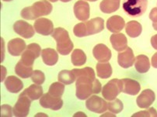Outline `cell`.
I'll list each match as a JSON object with an SVG mask.
<instances>
[{"instance_id":"32","label":"cell","mask_w":157,"mask_h":117,"mask_svg":"<svg viewBox=\"0 0 157 117\" xmlns=\"http://www.w3.org/2000/svg\"><path fill=\"white\" fill-rule=\"evenodd\" d=\"M124 109V105L123 102L118 99H115L112 100L108 103V109L110 111V112L114 114H117L121 112Z\"/></svg>"},{"instance_id":"2","label":"cell","mask_w":157,"mask_h":117,"mask_svg":"<svg viewBox=\"0 0 157 117\" xmlns=\"http://www.w3.org/2000/svg\"><path fill=\"white\" fill-rule=\"evenodd\" d=\"M104 20L100 17H97L87 21L86 23H80L74 27V35L77 37H83L86 36L99 34L104 30Z\"/></svg>"},{"instance_id":"42","label":"cell","mask_w":157,"mask_h":117,"mask_svg":"<svg viewBox=\"0 0 157 117\" xmlns=\"http://www.w3.org/2000/svg\"><path fill=\"white\" fill-rule=\"evenodd\" d=\"M152 27H153V28L155 29V30H157V23H153V24H152Z\"/></svg>"},{"instance_id":"36","label":"cell","mask_w":157,"mask_h":117,"mask_svg":"<svg viewBox=\"0 0 157 117\" xmlns=\"http://www.w3.org/2000/svg\"><path fill=\"white\" fill-rule=\"evenodd\" d=\"M149 19L153 23H157V8H153L149 13Z\"/></svg>"},{"instance_id":"40","label":"cell","mask_w":157,"mask_h":117,"mask_svg":"<svg viewBox=\"0 0 157 117\" xmlns=\"http://www.w3.org/2000/svg\"><path fill=\"white\" fill-rule=\"evenodd\" d=\"M1 41H2V58H1V61H3L4 60V40L1 38Z\"/></svg>"},{"instance_id":"11","label":"cell","mask_w":157,"mask_h":117,"mask_svg":"<svg viewBox=\"0 0 157 117\" xmlns=\"http://www.w3.org/2000/svg\"><path fill=\"white\" fill-rule=\"evenodd\" d=\"M33 27L37 34L44 36H49L54 32L53 23L46 18L37 19L33 24Z\"/></svg>"},{"instance_id":"21","label":"cell","mask_w":157,"mask_h":117,"mask_svg":"<svg viewBox=\"0 0 157 117\" xmlns=\"http://www.w3.org/2000/svg\"><path fill=\"white\" fill-rule=\"evenodd\" d=\"M5 86L11 93H18L24 88V83L16 76H9L5 80Z\"/></svg>"},{"instance_id":"14","label":"cell","mask_w":157,"mask_h":117,"mask_svg":"<svg viewBox=\"0 0 157 117\" xmlns=\"http://www.w3.org/2000/svg\"><path fill=\"white\" fill-rule=\"evenodd\" d=\"M155 99V92L151 89H145L138 96L136 103L138 106L142 109H147L152 105Z\"/></svg>"},{"instance_id":"1","label":"cell","mask_w":157,"mask_h":117,"mask_svg":"<svg viewBox=\"0 0 157 117\" xmlns=\"http://www.w3.org/2000/svg\"><path fill=\"white\" fill-rule=\"evenodd\" d=\"M75 80V95L78 99L85 100L92 94H99L101 92V84L95 78V71L90 67L82 69H73Z\"/></svg>"},{"instance_id":"46","label":"cell","mask_w":157,"mask_h":117,"mask_svg":"<svg viewBox=\"0 0 157 117\" xmlns=\"http://www.w3.org/2000/svg\"><path fill=\"white\" fill-rule=\"evenodd\" d=\"M4 2H10V1H12V0H2Z\"/></svg>"},{"instance_id":"37","label":"cell","mask_w":157,"mask_h":117,"mask_svg":"<svg viewBox=\"0 0 157 117\" xmlns=\"http://www.w3.org/2000/svg\"><path fill=\"white\" fill-rule=\"evenodd\" d=\"M151 44H152V47L155 50H157V34L154 35L151 38Z\"/></svg>"},{"instance_id":"38","label":"cell","mask_w":157,"mask_h":117,"mask_svg":"<svg viewBox=\"0 0 157 117\" xmlns=\"http://www.w3.org/2000/svg\"><path fill=\"white\" fill-rule=\"evenodd\" d=\"M152 66L155 68H157V52L152 57Z\"/></svg>"},{"instance_id":"9","label":"cell","mask_w":157,"mask_h":117,"mask_svg":"<svg viewBox=\"0 0 157 117\" xmlns=\"http://www.w3.org/2000/svg\"><path fill=\"white\" fill-rule=\"evenodd\" d=\"M86 106L90 112L96 113H103L108 109V103L102 98L97 95H93L88 98L86 102Z\"/></svg>"},{"instance_id":"34","label":"cell","mask_w":157,"mask_h":117,"mask_svg":"<svg viewBox=\"0 0 157 117\" xmlns=\"http://www.w3.org/2000/svg\"><path fill=\"white\" fill-rule=\"evenodd\" d=\"M132 116H157V112L154 108H149L146 111H140L139 112L133 114Z\"/></svg>"},{"instance_id":"41","label":"cell","mask_w":157,"mask_h":117,"mask_svg":"<svg viewBox=\"0 0 157 117\" xmlns=\"http://www.w3.org/2000/svg\"><path fill=\"white\" fill-rule=\"evenodd\" d=\"M79 115H82V116H86V115L84 113H82V112H78V113H75V115H74V116H79Z\"/></svg>"},{"instance_id":"12","label":"cell","mask_w":157,"mask_h":117,"mask_svg":"<svg viewBox=\"0 0 157 117\" xmlns=\"http://www.w3.org/2000/svg\"><path fill=\"white\" fill-rule=\"evenodd\" d=\"M13 30L17 34L26 39L31 38L35 34V30H33L32 25L24 20L17 21L13 24Z\"/></svg>"},{"instance_id":"47","label":"cell","mask_w":157,"mask_h":117,"mask_svg":"<svg viewBox=\"0 0 157 117\" xmlns=\"http://www.w3.org/2000/svg\"><path fill=\"white\" fill-rule=\"evenodd\" d=\"M87 1H90V2H95V1H97V0H87Z\"/></svg>"},{"instance_id":"16","label":"cell","mask_w":157,"mask_h":117,"mask_svg":"<svg viewBox=\"0 0 157 117\" xmlns=\"http://www.w3.org/2000/svg\"><path fill=\"white\" fill-rule=\"evenodd\" d=\"M93 54L99 62H108L111 58V51L106 45L99 44L94 47Z\"/></svg>"},{"instance_id":"44","label":"cell","mask_w":157,"mask_h":117,"mask_svg":"<svg viewBox=\"0 0 157 117\" xmlns=\"http://www.w3.org/2000/svg\"><path fill=\"white\" fill-rule=\"evenodd\" d=\"M62 2H70L71 0H61Z\"/></svg>"},{"instance_id":"8","label":"cell","mask_w":157,"mask_h":117,"mask_svg":"<svg viewBox=\"0 0 157 117\" xmlns=\"http://www.w3.org/2000/svg\"><path fill=\"white\" fill-rule=\"evenodd\" d=\"M31 99L27 95L20 94L17 103L13 109V112L15 116L24 117L27 116L30 112V107L31 105Z\"/></svg>"},{"instance_id":"30","label":"cell","mask_w":157,"mask_h":117,"mask_svg":"<svg viewBox=\"0 0 157 117\" xmlns=\"http://www.w3.org/2000/svg\"><path fill=\"white\" fill-rule=\"evenodd\" d=\"M58 79L60 82L63 83L64 85H70L72 84L75 80V74L72 72V71L69 70H62L59 72L58 75Z\"/></svg>"},{"instance_id":"7","label":"cell","mask_w":157,"mask_h":117,"mask_svg":"<svg viewBox=\"0 0 157 117\" xmlns=\"http://www.w3.org/2000/svg\"><path fill=\"white\" fill-rule=\"evenodd\" d=\"M40 50H41V48L40 45L37 44L33 43V44H29L24 53L22 54L21 59L19 61L26 66L33 67L34 60L40 56Z\"/></svg>"},{"instance_id":"24","label":"cell","mask_w":157,"mask_h":117,"mask_svg":"<svg viewBox=\"0 0 157 117\" xmlns=\"http://www.w3.org/2000/svg\"><path fill=\"white\" fill-rule=\"evenodd\" d=\"M121 0H103L100 4V9L104 13H112L120 7Z\"/></svg>"},{"instance_id":"27","label":"cell","mask_w":157,"mask_h":117,"mask_svg":"<svg viewBox=\"0 0 157 117\" xmlns=\"http://www.w3.org/2000/svg\"><path fill=\"white\" fill-rule=\"evenodd\" d=\"M97 76L100 79H108L112 75V68L109 62H100L97 64Z\"/></svg>"},{"instance_id":"45","label":"cell","mask_w":157,"mask_h":117,"mask_svg":"<svg viewBox=\"0 0 157 117\" xmlns=\"http://www.w3.org/2000/svg\"><path fill=\"white\" fill-rule=\"evenodd\" d=\"M50 2H57L58 0H49Z\"/></svg>"},{"instance_id":"18","label":"cell","mask_w":157,"mask_h":117,"mask_svg":"<svg viewBox=\"0 0 157 117\" xmlns=\"http://www.w3.org/2000/svg\"><path fill=\"white\" fill-rule=\"evenodd\" d=\"M122 92L131 95H136L141 90V86L139 82L131 79H121Z\"/></svg>"},{"instance_id":"35","label":"cell","mask_w":157,"mask_h":117,"mask_svg":"<svg viewBox=\"0 0 157 117\" xmlns=\"http://www.w3.org/2000/svg\"><path fill=\"white\" fill-rule=\"evenodd\" d=\"M1 110H2V116H12L13 114L12 107L9 105H2L1 106Z\"/></svg>"},{"instance_id":"15","label":"cell","mask_w":157,"mask_h":117,"mask_svg":"<svg viewBox=\"0 0 157 117\" xmlns=\"http://www.w3.org/2000/svg\"><path fill=\"white\" fill-rule=\"evenodd\" d=\"M135 56L133 50L130 47H127L124 51H121L117 55L118 64L123 68H129L135 63Z\"/></svg>"},{"instance_id":"19","label":"cell","mask_w":157,"mask_h":117,"mask_svg":"<svg viewBox=\"0 0 157 117\" xmlns=\"http://www.w3.org/2000/svg\"><path fill=\"white\" fill-rule=\"evenodd\" d=\"M112 47L117 51H123L128 47V40L123 34H114L110 37Z\"/></svg>"},{"instance_id":"23","label":"cell","mask_w":157,"mask_h":117,"mask_svg":"<svg viewBox=\"0 0 157 117\" xmlns=\"http://www.w3.org/2000/svg\"><path fill=\"white\" fill-rule=\"evenodd\" d=\"M135 67L139 73H146L150 68V62L149 57L144 54L137 56L135 60Z\"/></svg>"},{"instance_id":"26","label":"cell","mask_w":157,"mask_h":117,"mask_svg":"<svg viewBox=\"0 0 157 117\" xmlns=\"http://www.w3.org/2000/svg\"><path fill=\"white\" fill-rule=\"evenodd\" d=\"M125 30L129 37H132V38H136L142 34V25L138 21L132 20V21L128 23L125 27Z\"/></svg>"},{"instance_id":"17","label":"cell","mask_w":157,"mask_h":117,"mask_svg":"<svg viewBox=\"0 0 157 117\" xmlns=\"http://www.w3.org/2000/svg\"><path fill=\"white\" fill-rule=\"evenodd\" d=\"M27 45L24 40L20 38H15L9 41L8 51L12 56H20L22 53H24Z\"/></svg>"},{"instance_id":"22","label":"cell","mask_w":157,"mask_h":117,"mask_svg":"<svg viewBox=\"0 0 157 117\" xmlns=\"http://www.w3.org/2000/svg\"><path fill=\"white\" fill-rule=\"evenodd\" d=\"M41 57L46 65L53 66L59 60V54L57 51L52 48H45L42 50Z\"/></svg>"},{"instance_id":"39","label":"cell","mask_w":157,"mask_h":117,"mask_svg":"<svg viewBox=\"0 0 157 117\" xmlns=\"http://www.w3.org/2000/svg\"><path fill=\"white\" fill-rule=\"evenodd\" d=\"M1 71H2V76H1V82L4 81L6 77V69L3 66H1Z\"/></svg>"},{"instance_id":"43","label":"cell","mask_w":157,"mask_h":117,"mask_svg":"<svg viewBox=\"0 0 157 117\" xmlns=\"http://www.w3.org/2000/svg\"><path fill=\"white\" fill-rule=\"evenodd\" d=\"M103 116H106V115H111V116H115V114H109V113H106L104 115H102Z\"/></svg>"},{"instance_id":"20","label":"cell","mask_w":157,"mask_h":117,"mask_svg":"<svg viewBox=\"0 0 157 117\" xmlns=\"http://www.w3.org/2000/svg\"><path fill=\"white\" fill-rule=\"evenodd\" d=\"M125 26L124 20L120 16H113L107 20V28L111 33H118L121 31Z\"/></svg>"},{"instance_id":"25","label":"cell","mask_w":157,"mask_h":117,"mask_svg":"<svg viewBox=\"0 0 157 117\" xmlns=\"http://www.w3.org/2000/svg\"><path fill=\"white\" fill-rule=\"evenodd\" d=\"M22 94L27 95L32 101L37 100L43 95V89L40 85H31L22 92Z\"/></svg>"},{"instance_id":"31","label":"cell","mask_w":157,"mask_h":117,"mask_svg":"<svg viewBox=\"0 0 157 117\" xmlns=\"http://www.w3.org/2000/svg\"><path fill=\"white\" fill-rule=\"evenodd\" d=\"M64 92H65V86L60 82L52 83L48 89V93L55 97H62Z\"/></svg>"},{"instance_id":"13","label":"cell","mask_w":157,"mask_h":117,"mask_svg":"<svg viewBox=\"0 0 157 117\" xmlns=\"http://www.w3.org/2000/svg\"><path fill=\"white\" fill-rule=\"evenodd\" d=\"M73 10L75 17L78 20H81L83 22L90 18V5L88 4V2H85V1L79 0L75 2L74 5Z\"/></svg>"},{"instance_id":"3","label":"cell","mask_w":157,"mask_h":117,"mask_svg":"<svg viewBox=\"0 0 157 117\" xmlns=\"http://www.w3.org/2000/svg\"><path fill=\"white\" fill-rule=\"evenodd\" d=\"M53 7L52 5L46 0H41L36 2L32 5L23 9L20 15L24 19L27 20H33L39 19L42 16H48L52 13Z\"/></svg>"},{"instance_id":"10","label":"cell","mask_w":157,"mask_h":117,"mask_svg":"<svg viewBox=\"0 0 157 117\" xmlns=\"http://www.w3.org/2000/svg\"><path fill=\"white\" fill-rule=\"evenodd\" d=\"M39 103L44 109L59 110L63 105V101L61 97H55L48 92L42 95Z\"/></svg>"},{"instance_id":"28","label":"cell","mask_w":157,"mask_h":117,"mask_svg":"<svg viewBox=\"0 0 157 117\" xmlns=\"http://www.w3.org/2000/svg\"><path fill=\"white\" fill-rule=\"evenodd\" d=\"M71 60L74 66H82L86 62V55L81 49H75L72 53Z\"/></svg>"},{"instance_id":"4","label":"cell","mask_w":157,"mask_h":117,"mask_svg":"<svg viewBox=\"0 0 157 117\" xmlns=\"http://www.w3.org/2000/svg\"><path fill=\"white\" fill-rule=\"evenodd\" d=\"M52 37L57 42V51L62 55H68L73 49V43L69 37V33L62 27L54 30Z\"/></svg>"},{"instance_id":"5","label":"cell","mask_w":157,"mask_h":117,"mask_svg":"<svg viewBox=\"0 0 157 117\" xmlns=\"http://www.w3.org/2000/svg\"><path fill=\"white\" fill-rule=\"evenodd\" d=\"M148 0H124L123 9L131 16H142L147 9Z\"/></svg>"},{"instance_id":"6","label":"cell","mask_w":157,"mask_h":117,"mask_svg":"<svg viewBox=\"0 0 157 117\" xmlns=\"http://www.w3.org/2000/svg\"><path fill=\"white\" fill-rule=\"evenodd\" d=\"M122 92L121 80L114 79L107 82L102 89L103 97L108 101L116 99L117 95Z\"/></svg>"},{"instance_id":"29","label":"cell","mask_w":157,"mask_h":117,"mask_svg":"<svg viewBox=\"0 0 157 117\" xmlns=\"http://www.w3.org/2000/svg\"><path fill=\"white\" fill-rule=\"evenodd\" d=\"M33 72V68L24 65L20 61L17 64L15 67V73L22 79H27V78L31 77Z\"/></svg>"},{"instance_id":"33","label":"cell","mask_w":157,"mask_h":117,"mask_svg":"<svg viewBox=\"0 0 157 117\" xmlns=\"http://www.w3.org/2000/svg\"><path fill=\"white\" fill-rule=\"evenodd\" d=\"M31 80L37 85H42L45 81V75L41 71L35 70L32 74Z\"/></svg>"}]
</instances>
